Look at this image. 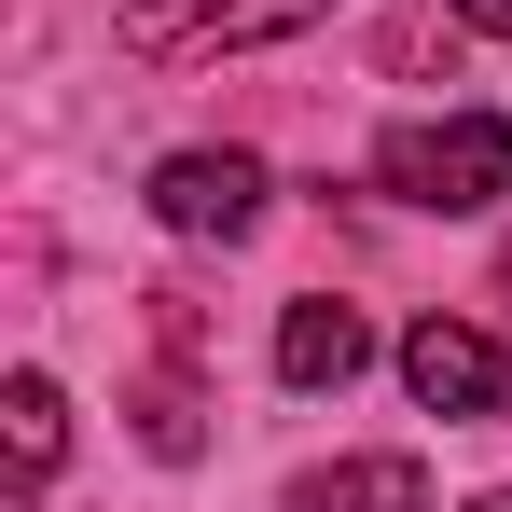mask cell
<instances>
[{"label": "cell", "instance_id": "5b68a950", "mask_svg": "<svg viewBox=\"0 0 512 512\" xmlns=\"http://www.w3.org/2000/svg\"><path fill=\"white\" fill-rule=\"evenodd\" d=\"M360 360H374V319L333 305V291H305V305L277 319V374H291V388H346Z\"/></svg>", "mask_w": 512, "mask_h": 512}, {"label": "cell", "instance_id": "6da1fadb", "mask_svg": "<svg viewBox=\"0 0 512 512\" xmlns=\"http://www.w3.org/2000/svg\"><path fill=\"white\" fill-rule=\"evenodd\" d=\"M374 180H388L402 208L471 222V208H499V194H512V125H499V111H416V125L374 139Z\"/></svg>", "mask_w": 512, "mask_h": 512}, {"label": "cell", "instance_id": "52a82bcc", "mask_svg": "<svg viewBox=\"0 0 512 512\" xmlns=\"http://www.w3.org/2000/svg\"><path fill=\"white\" fill-rule=\"evenodd\" d=\"M0 416H14V485H42V471H56V443H70L56 374H14V402H0Z\"/></svg>", "mask_w": 512, "mask_h": 512}, {"label": "cell", "instance_id": "277c9868", "mask_svg": "<svg viewBox=\"0 0 512 512\" xmlns=\"http://www.w3.org/2000/svg\"><path fill=\"white\" fill-rule=\"evenodd\" d=\"M153 222L236 250V236L263 222V167H250V153H167V167H153Z\"/></svg>", "mask_w": 512, "mask_h": 512}, {"label": "cell", "instance_id": "ba28073f", "mask_svg": "<svg viewBox=\"0 0 512 512\" xmlns=\"http://www.w3.org/2000/svg\"><path fill=\"white\" fill-rule=\"evenodd\" d=\"M139 443H153V457H194V443H208V429H194V388H153V402H139Z\"/></svg>", "mask_w": 512, "mask_h": 512}, {"label": "cell", "instance_id": "8992f818", "mask_svg": "<svg viewBox=\"0 0 512 512\" xmlns=\"http://www.w3.org/2000/svg\"><path fill=\"white\" fill-rule=\"evenodd\" d=\"M291 512H429V471L416 457H333L291 485Z\"/></svg>", "mask_w": 512, "mask_h": 512}, {"label": "cell", "instance_id": "7a4b0ae2", "mask_svg": "<svg viewBox=\"0 0 512 512\" xmlns=\"http://www.w3.org/2000/svg\"><path fill=\"white\" fill-rule=\"evenodd\" d=\"M402 388H416L429 416H457V429H499L512 416V346L471 333V319H416L402 333Z\"/></svg>", "mask_w": 512, "mask_h": 512}, {"label": "cell", "instance_id": "3957f363", "mask_svg": "<svg viewBox=\"0 0 512 512\" xmlns=\"http://www.w3.org/2000/svg\"><path fill=\"white\" fill-rule=\"evenodd\" d=\"M319 14L333 0H125V42L139 56H236V42H291Z\"/></svg>", "mask_w": 512, "mask_h": 512}, {"label": "cell", "instance_id": "9c48e42d", "mask_svg": "<svg viewBox=\"0 0 512 512\" xmlns=\"http://www.w3.org/2000/svg\"><path fill=\"white\" fill-rule=\"evenodd\" d=\"M457 28H485V42H512V0H443Z\"/></svg>", "mask_w": 512, "mask_h": 512}, {"label": "cell", "instance_id": "30bf717a", "mask_svg": "<svg viewBox=\"0 0 512 512\" xmlns=\"http://www.w3.org/2000/svg\"><path fill=\"white\" fill-rule=\"evenodd\" d=\"M471 512H512V485H485V499H471Z\"/></svg>", "mask_w": 512, "mask_h": 512}]
</instances>
